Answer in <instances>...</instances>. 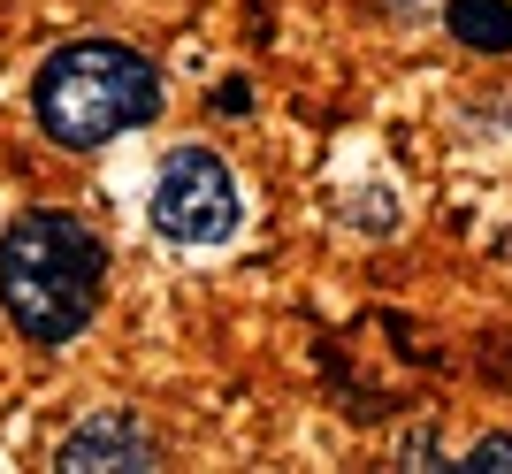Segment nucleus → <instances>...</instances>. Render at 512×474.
Returning <instances> with one entry per match:
<instances>
[{
	"mask_svg": "<svg viewBox=\"0 0 512 474\" xmlns=\"http://www.w3.org/2000/svg\"><path fill=\"white\" fill-rule=\"evenodd\" d=\"M253 108V85H245V77H222V85H214V115H245Z\"/></svg>",
	"mask_w": 512,
	"mask_h": 474,
	"instance_id": "7",
	"label": "nucleus"
},
{
	"mask_svg": "<svg viewBox=\"0 0 512 474\" xmlns=\"http://www.w3.org/2000/svg\"><path fill=\"white\" fill-rule=\"evenodd\" d=\"M146 222H153V237H169L184 253H214V245H230L245 230V184L214 146H176L153 169Z\"/></svg>",
	"mask_w": 512,
	"mask_h": 474,
	"instance_id": "3",
	"label": "nucleus"
},
{
	"mask_svg": "<svg viewBox=\"0 0 512 474\" xmlns=\"http://www.w3.org/2000/svg\"><path fill=\"white\" fill-rule=\"evenodd\" d=\"M444 31L467 54H512V0H444Z\"/></svg>",
	"mask_w": 512,
	"mask_h": 474,
	"instance_id": "5",
	"label": "nucleus"
},
{
	"mask_svg": "<svg viewBox=\"0 0 512 474\" xmlns=\"http://www.w3.org/2000/svg\"><path fill=\"white\" fill-rule=\"evenodd\" d=\"M451 467H490V474H512V436H482V444H467V452L451 459Z\"/></svg>",
	"mask_w": 512,
	"mask_h": 474,
	"instance_id": "6",
	"label": "nucleus"
},
{
	"mask_svg": "<svg viewBox=\"0 0 512 474\" xmlns=\"http://www.w3.org/2000/svg\"><path fill=\"white\" fill-rule=\"evenodd\" d=\"M54 467H69V474H92V467L146 474V467H161V444H153V429L130 406H100L92 421H77V429L54 444Z\"/></svg>",
	"mask_w": 512,
	"mask_h": 474,
	"instance_id": "4",
	"label": "nucleus"
},
{
	"mask_svg": "<svg viewBox=\"0 0 512 474\" xmlns=\"http://www.w3.org/2000/svg\"><path fill=\"white\" fill-rule=\"evenodd\" d=\"M161 100H169L161 69L130 39H100V31L54 46L31 69V123L62 153H100L115 138H138L161 115Z\"/></svg>",
	"mask_w": 512,
	"mask_h": 474,
	"instance_id": "2",
	"label": "nucleus"
},
{
	"mask_svg": "<svg viewBox=\"0 0 512 474\" xmlns=\"http://www.w3.org/2000/svg\"><path fill=\"white\" fill-rule=\"evenodd\" d=\"M107 291V237L69 207H23L0 230V314L23 345L62 352L100 314Z\"/></svg>",
	"mask_w": 512,
	"mask_h": 474,
	"instance_id": "1",
	"label": "nucleus"
}]
</instances>
